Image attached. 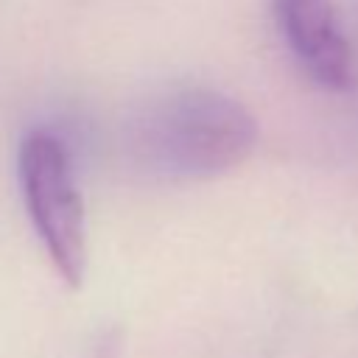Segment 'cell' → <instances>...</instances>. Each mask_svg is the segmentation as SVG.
Instances as JSON below:
<instances>
[{"instance_id": "cell-1", "label": "cell", "mask_w": 358, "mask_h": 358, "mask_svg": "<svg viewBox=\"0 0 358 358\" xmlns=\"http://www.w3.org/2000/svg\"><path fill=\"white\" fill-rule=\"evenodd\" d=\"M257 145L255 115L213 87H179L143 106L129 129L134 162L162 179L229 173Z\"/></svg>"}, {"instance_id": "cell-2", "label": "cell", "mask_w": 358, "mask_h": 358, "mask_svg": "<svg viewBox=\"0 0 358 358\" xmlns=\"http://www.w3.org/2000/svg\"><path fill=\"white\" fill-rule=\"evenodd\" d=\"M17 173L28 218L53 268L67 285H78L87 271V213L64 143L45 129L28 131Z\"/></svg>"}, {"instance_id": "cell-3", "label": "cell", "mask_w": 358, "mask_h": 358, "mask_svg": "<svg viewBox=\"0 0 358 358\" xmlns=\"http://www.w3.org/2000/svg\"><path fill=\"white\" fill-rule=\"evenodd\" d=\"M282 42L296 64L324 90L347 92L355 84V56L333 0H271Z\"/></svg>"}]
</instances>
